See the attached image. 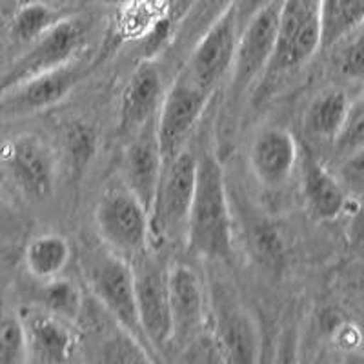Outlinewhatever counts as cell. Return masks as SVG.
<instances>
[{"label": "cell", "instance_id": "obj_1", "mask_svg": "<svg viewBox=\"0 0 364 364\" xmlns=\"http://www.w3.org/2000/svg\"><path fill=\"white\" fill-rule=\"evenodd\" d=\"M188 252L204 261L226 262L233 253V224L223 164L213 154L197 161L193 200L188 215Z\"/></svg>", "mask_w": 364, "mask_h": 364}, {"label": "cell", "instance_id": "obj_2", "mask_svg": "<svg viewBox=\"0 0 364 364\" xmlns=\"http://www.w3.org/2000/svg\"><path fill=\"white\" fill-rule=\"evenodd\" d=\"M80 269L84 273L87 294L95 299L120 326H124L129 333H133L136 339L148 346L142 333L141 321H139V310H136L135 275H133L132 262L104 246V250H97V252L90 250L80 262Z\"/></svg>", "mask_w": 364, "mask_h": 364}, {"label": "cell", "instance_id": "obj_3", "mask_svg": "<svg viewBox=\"0 0 364 364\" xmlns=\"http://www.w3.org/2000/svg\"><path fill=\"white\" fill-rule=\"evenodd\" d=\"M197 161L186 148L162 166L161 181L149 206L151 245H171L186 239L188 215L193 200Z\"/></svg>", "mask_w": 364, "mask_h": 364}, {"label": "cell", "instance_id": "obj_4", "mask_svg": "<svg viewBox=\"0 0 364 364\" xmlns=\"http://www.w3.org/2000/svg\"><path fill=\"white\" fill-rule=\"evenodd\" d=\"M95 224L102 245L126 261H135L151 248L148 208L122 181L100 195Z\"/></svg>", "mask_w": 364, "mask_h": 364}, {"label": "cell", "instance_id": "obj_5", "mask_svg": "<svg viewBox=\"0 0 364 364\" xmlns=\"http://www.w3.org/2000/svg\"><path fill=\"white\" fill-rule=\"evenodd\" d=\"M281 9L282 0H272L240 29L235 58L228 75V93L232 102H240L255 82L259 84L264 77L277 42Z\"/></svg>", "mask_w": 364, "mask_h": 364}, {"label": "cell", "instance_id": "obj_6", "mask_svg": "<svg viewBox=\"0 0 364 364\" xmlns=\"http://www.w3.org/2000/svg\"><path fill=\"white\" fill-rule=\"evenodd\" d=\"M213 97V91L195 82L184 70L175 75L157 113V136L164 162L186 148Z\"/></svg>", "mask_w": 364, "mask_h": 364}, {"label": "cell", "instance_id": "obj_7", "mask_svg": "<svg viewBox=\"0 0 364 364\" xmlns=\"http://www.w3.org/2000/svg\"><path fill=\"white\" fill-rule=\"evenodd\" d=\"M135 275V295L139 321L142 333L155 353L162 359V353L171 344V318H170V266L162 264L157 257L149 252L132 261Z\"/></svg>", "mask_w": 364, "mask_h": 364}, {"label": "cell", "instance_id": "obj_8", "mask_svg": "<svg viewBox=\"0 0 364 364\" xmlns=\"http://www.w3.org/2000/svg\"><path fill=\"white\" fill-rule=\"evenodd\" d=\"M80 359L97 363H154L157 357L144 343L120 326L90 294L77 321Z\"/></svg>", "mask_w": 364, "mask_h": 364}, {"label": "cell", "instance_id": "obj_9", "mask_svg": "<svg viewBox=\"0 0 364 364\" xmlns=\"http://www.w3.org/2000/svg\"><path fill=\"white\" fill-rule=\"evenodd\" d=\"M87 37L80 18H58L41 38L29 44L26 53L0 75V95L24 80L48 73L79 57Z\"/></svg>", "mask_w": 364, "mask_h": 364}, {"label": "cell", "instance_id": "obj_10", "mask_svg": "<svg viewBox=\"0 0 364 364\" xmlns=\"http://www.w3.org/2000/svg\"><path fill=\"white\" fill-rule=\"evenodd\" d=\"M321 50V15L318 0H282L277 42L262 80L306 64Z\"/></svg>", "mask_w": 364, "mask_h": 364}, {"label": "cell", "instance_id": "obj_11", "mask_svg": "<svg viewBox=\"0 0 364 364\" xmlns=\"http://www.w3.org/2000/svg\"><path fill=\"white\" fill-rule=\"evenodd\" d=\"M0 166L26 199L46 200L57 182V155L35 133H21L0 144Z\"/></svg>", "mask_w": 364, "mask_h": 364}, {"label": "cell", "instance_id": "obj_12", "mask_svg": "<svg viewBox=\"0 0 364 364\" xmlns=\"http://www.w3.org/2000/svg\"><path fill=\"white\" fill-rule=\"evenodd\" d=\"M170 282V348L182 352L210 328L208 291L203 277L190 264L175 262L168 272Z\"/></svg>", "mask_w": 364, "mask_h": 364}, {"label": "cell", "instance_id": "obj_13", "mask_svg": "<svg viewBox=\"0 0 364 364\" xmlns=\"http://www.w3.org/2000/svg\"><path fill=\"white\" fill-rule=\"evenodd\" d=\"M87 71L90 70L82 66L77 57L57 70L17 84L0 95V117L17 119L53 108L70 95Z\"/></svg>", "mask_w": 364, "mask_h": 364}, {"label": "cell", "instance_id": "obj_14", "mask_svg": "<svg viewBox=\"0 0 364 364\" xmlns=\"http://www.w3.org/2000/svg\"><path fill=\"white\" fill-rule=\"evenodd\" d=\"M21 318L24 326L26 363L64 364L80 359L77 324L38 304L21 311Z\"/></svg>", "mask_w": 364, "mask_h": 364}, {"label": "cell", "instance_id": "obj_15", "mask_svg": "<svg viewBox=\"0 0 364 364\" xmlns=\"http://www.w3.org/2000/svg\"><path fill=\"white\" fill-rule=\"evenodd\" d=\"M240 29L232 8L223 17L206 29L203 37L186 55L182 70L190 75L197 84L217 93L220 84L228 79L235 58Z\"/></svg>", "mask_w": 364, "mask_h": 364}, {"label": "cell", "instance_id": "obj_16", "mask_svg": "<svg viewBox=\"0 0 364 364\" xmlns=\"http://www.w3.org/2000/svg\"><path fill=\"white\" fill-rule=\"evenodd\" d=\"M164 75L157 60L144 58L129 75L119 104V135L129 136L157 117L166 95Z\"/></svg>", "mask_w": 364, "mask_h": 364}, {"label": "cell", "instance_id": "obj_17", "mask_svg": "<svg viewBox=\"0 0 364 364\" xmlns=\"http://www.w3.org/2000/svg\"><path fill=\"white\" fill-rule=\"evenodd\" d=\"M162 166L164 159L159 144L155 117L129 136L122 157V184L148 208V211L161 181Z\"/></svg>", "mask_w": 364, "mask_h": 364}, {"label": "cell", "instance_id": "obj_18", "mask_svg": "<svg viewBox=\"0 0 364 364\" xmlns=\"http://www.w3.org/2000/svg\"><path fill=\"white\" fill-rule=\"evenodd\" d=\"M248 161L262 186L281 188L290 181L297 168L299 144L288 129L268 126L253 136Z\"/></svg>", "mask_w": 364, "mask_h": 364}, {"label": "cell", "instance_id": "obj_19", "mask_svg": "<svg viewBox=\"0 0 364 364\" xmlns=\"http://www.w3.org/2000/svg\"><path fill=\"white\" fill-rule=\"evenodd\" d=\"M213 315V314H211ZM210 331L223 360L228 363H255L261 352V336L255 318L228 299L217 302Z\"/></svg>", "mask_w": 364, "mask_h": 364}, {"label": "cell", "instance_id": "obj_20", "mask_svg": "<svg viewBox=\"0 0 364 364\" xmlns=\"http://www.w3.org/2000/svg\"><path fill=\"white\" fill-rule=\"evenodd\" d=\"M302 197L308 211L318 220H333L346 208L343 186L321 162L310 154L302 157Z\"/></svg>", "mask_w": 364, "mask_h": 364}, {"label": "cell", "instance_id": "obj_21", "mask_svg": "<svg viewBox=\"0 0 364 364\" xmlns=\"http://www.w3.org/2000/svg\"><path fill=\"white\" fill-rule=\"evenodd\" d=\"M70 259L71 245L60 233H42L29 240L24 248L26 269L38 282L60 277Z\"/></svg>", "mask_w": 364, "mask_h": 364}, {"label": "cell", "instance_id": "obj_22", "mask_svg": "<svg viewBox=\"0 0 364 364\" xmlns=\"http://www.w3.org/2000/svg\"><path fill=\"white\" fill-rule=\"evenodd\" d=\"M170 11L171 0H128L119 6L115 33L120 41H144Z\"/></svg>", "mask_w": 364, "mask_h": 364}, {"label": "cell", "instance_id": "obj_23", "mask_svg": "<svg viewBox=\"0 0 364 364\" xmlns=\"http://www.w3.org/2000/svg\"><path fill=\"white\" fill-rule=\"evenodd\" d=\"M350 106L352 102L344 91H323L308 106L306 115H304V126L317 139L333 142L346 120Z\"/></svg>", "mask_w": 364, "mask_h": 364}, {"label": "cell", "instance_id": "obj_24", "mask_svg": "<svg viewBox=\"0 0 364 364\" xmlns=\"http://www.w3.org/2000/svg\"><path fill=\"white\" fill-rule=\"evenodd\" d=\"M232 4L233 0H191L181 24L175 28L171 44L188 55L204 31L215 24Z\"/></svg>", "mask_w": 364, "mask_h": 364}, {"label": "cell", "instance_id": "obj_25", "mask_svg": "<svg viewBox=\"0 0 364 364\" xmlns=\"http://www.w3.org/2000/svg\"><path fill=\"white\" fill-rule=\"evenodd\" d=\"M321 48H330L337 38L364 22V0H318Z\"/></svg>", "mask_w": 364, "mask_h": 364}, {"label": "cell", "instance_id": "obj_26", "mask_svg": "<svg viewBox=\"0 0 364 364\" xmlns=\"http://www.w3.org/2000/svg\"><path fill=\"white\" fill-rule=\"evenodd\" d=\"M41 294H38L37 304L58 317L71 321L77 324L80 314H82L86 295L75 282L66 281L63 275L51 281L41 282Z\"/></svg>", "mask_w": 364, "mask_h": 364}, {"label": "cell", "instance_id": "obj_27", "mask_svg": "<svg viewBox=\"0 0 364 364\" xmlns=\"http://www.w3.org/2000/svg\"><path fill=\"white\" fill-rule=\"evenodd\" d=\"M58 18L60 17H57L53 8L41 0H31L15 11L11 24H9V33L15 42L29 46L31 42L41 38Z\"/></svg>", "mask_w": 364, "mask_h": 364}, {"label": "cell", "instance_id": "obj_28", "mask_svg": "<svg viewBox=\"0 0 364 364\" xmlns=\"http://www.w3.org/2000/svg\"><path fill=\"white\" fill-rule=\"evenodd\" d=\"M333 66L344 79L355 80L364 77V22L337 38L330 48Z\"/></svg>", "mask_w": 364, "mask_h": 364}, {"label": "cell", "instance_id": "obj_29", "mask_svg": "<svg viewBox=\"0 0 364 364\" xmlns=\"http://www.w3.org/2000/svg\"><path fill=\"white\" fill-rule=\"evenodd\" d=\"M26 363L24 326L21 314L0 310V364Z\"/></svg>", "mask_w": 364, "mask_h": 364}, {"label": "cell", "instance_id": "obj_30", "mask_svg": "<svg viewBox=\"0 0 364 364\" xmlns=\"http://www.w3.org/2000/svg\"><path fill=\"white\" fill-rule=\"evenodd\" d=\"M97 133L86 122H71L66 129L68 155L75 170L82 171L97 151Z\"/></svg>", "mask_w": 364, "mask_h": 364}, {"label": "cell", "instance_id": "obj_31", "mask_svg": "<svg viewBox=\"0 0 364 364\" xmlns=\"http://www.w3.org/2000/svg\"><path fill=\"white\" fill-rule=\"evenodd\" d=\"M337 151L341 155H352L359 154L364 149V99L352 102L350 112H348L346 120H344L343 128L339 135L336 136Z\"/></svg>", "mask_w": 364, "mask_h": 364}, {"label": "cell", "instance_id": "obj_32", "mask_svg": "<svg viewBox=\"0 0 364 364\" xmlns=\"http://www.w3.org/2000/svg\"><path fill=\"white\" fill-rule=\"evenodd\" d=\"M253 239V250L259 255L262 264L269 266V268H275V266H281L282 255H284V246H282V240L279 232L272 224L261 223L253 228L252 232Z\"/></svg>", "mask_w": 364, "mask_h": 364}, {"label": "cell", "instance_id": "obj_33", "mask_svg": "<svg viewBox=\"0 0 364 364\" xmlns=\"http://www.w3.org/2000/svg\"><path fill=\"white\" fill-rule=\"evenodd\" d=\"M269 2H272V0H233L232 11L233 15H235L239 29L245 28L246 22H248L259 9H262L266 4H269Z\"/></svg>", "mask_w": 364, "mask_h": 364}, {"label": "cell", "instance_id": "obj_34", "mask_svg": "<svg viewBox=\"0 0 364 364\" xmlns=\"http://www.w3.org/2000/svg\"><path fill=\"white\" fill-rule=\"evenodd\" d=\"M8 213H9V210H8V203H6L4 197H2V195H0V224L4 223L6 219H8Z\"/></svg>", "mask_w": 364, "mask_h": 364}, {"label": "cell", "instance_id": "obj_35", "mask_svg": "<svg viewBox=\"0 0 364 364\" xmlns=\"http://www.w3.org/2000/svg\"><path fill=\"white\" fill-rule=\"evenodd\" d=\"M99 2H102V4H108V6H122V4H126L128 0H99Z\"/></svg>", "mask_w": 364, "mask_h": 364}, {"label": "cell", "instance_id": "obj_36", "mask_svg": "<svg viewBox=\"0 0 364 364\" xmlns=\"http://www.w3.org/2000/svg\"><path fill=\"white\" fill-rule=\"evenodd\" d=\"M359 290L363 291L364 295V266L359 269Z\"/></svg>", "mask_w": 364, "mask_h": 364}]
</instances>
